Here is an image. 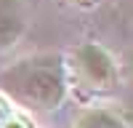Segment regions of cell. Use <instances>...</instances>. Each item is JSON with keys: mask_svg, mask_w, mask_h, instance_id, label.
I'll use <instances>...</instances> for the list:
<instances>
[{"mask_svg": "<svg viewBox=\"0 0 133 128\" xmlns=\"http://www.w3.org/2000/svg\"><path fill=\"white\" fill-rule=\"evenodd\" d=\"M77 128H128L109 110H85L77 117Z\"/></svg>", "mask_w": 133, "mask_h": 128, "instance_id": "cell-4", "label": "cell"}, {"mask_svg": "<svg viewBox=\"0 0 133 128\" xmlns=\"http://www.w3.org/2000/svg\"><path fill=\"white\" fill-rule=\"evenodd\" d=\"M75 72L91 91L96 93H107L112 91L120 75H117V64L109 56V51L101 48L98 43H83L75 51Z\"/></svg>", "mask_w": 133, "mask_h": 128, "instance_id": "cell-2", "label": "cell"}, {"mask_svg": "<svg viewBox=\"0 0 133 128\" xmlns=\"http://www.w3.org/2000/svg\"><path fill=\"white\" fill-rule=\"evenodd\" d=\"M27 29L21 0H0V51L14 48Z\"/></svg>", "mask_w": 133, "mask_h": 128, "instance_id": "cell-3", "label": "cell"}, {"mask_svg": "<svg viewBox=\"0 0 133 128\" xmlns=\"http://www.w3.org/2000/svg\"><path fill=\"white\" fill-rule=\"evenodd\" d=\"M14 115H16V112H14V107H11V101L5 99V96H0V128H3Z\"/></svg>", "mask_w": 133, "mask_h": 128, "instance_id": "cell-5", "label": "cell"}, {"mask_svg": "<svg viewBox=\"0 0 133 128\" xmlns=\"http://www.w3.org/2000/svg\"><path fill=\"white\" fill-rule=\"evenodd\" d=\"M0 93L29 112L59 110L66 99V67L59 53H35L0 72Z\"/></svg>", "mask_w": 133, "mask_h": 128, "instance_id": "cell-1", "label": "cell"}]
</instances>
